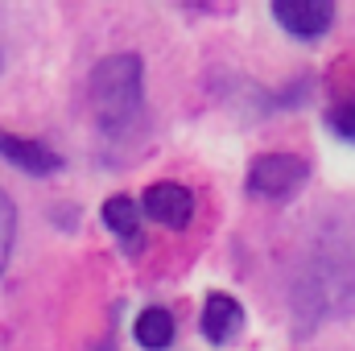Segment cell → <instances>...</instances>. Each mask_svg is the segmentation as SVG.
I'll use <instances>...</instances> for the list:
<instances>
[{
    "label": "cell",
    "mask_w": 355,
    "mask_h": 351,
    "mask_svg": "<svg viewBox=\"0 0 355 351\" xmlns=\"http://www.w3.org/2000/svg\"><path fill=\"white\" fill-rule=\"evenodd\" d=\"M289 310L297 335H314L327 318L355 314V211L327 219L306 244V257L293 268Z\"/></svg>",
    "instance_id": "6da1fadb"
},
{
    "label": "cell",
    "mask_w": 355,
    "mask_h": 351,
    "mask_svg": "<svg viewBox=\"0 0 355 351\" xmlns=\"http://www.w3.org/2000/svg\"><path fill=\"white\" fill-rule=\"evenodd\" d=\"M141 99H145V67L137 54H112L103 58L87 79V103L95 124L116 137L124 132L137 112H141Z\"/></svg>",
    "instance_id": "7a4b0ae2"
},
{
    "label": "cell",
    "mask_w": 355,
    "mask_h": 351,
    "mask_svg": "<svg viewBox=\"0 0 355 351\" xmlns=\"http://www.w3.org/2000/svg\"><path fill=\"white\" fill-rule=\"evenodd\" d=\"M310 182V162L297 157V153H261L252 166H248V194L268 198V203H285L293 198L302 186Z\"/></svg>",
    "instance_id": "3957f363"
},
{
    "label": "cell",
    "mask_w": 355,
    "mask_h": 351,
    "mask_svg": "<svg viewBox=\"0 0 355 351\" xmlns=\"http://www.w3.org/2000/svg\"><path fill=\"white\" fill-rule=\"evenodd\" d=\"M272 21L297 42H318L335 21V4L331 0H277Z\"/></svg>",
    "instance_id": "277c9868"
},
{
    "label": "cell",
    "mask_w": 355,
    "mask_h": 351,
    "mask_svg": "<svg viewBox=\"0 0 355 351\" xmlns=\"http://www.w3.org/2000/svg\"><path fill=\"white\" fill-rule=\"evenodd\" d=\"M137 211H145L153 223L162 228H174L182 232L190 219H194V194L178 182H153L141 198H137Z\"/></svg>",
    "instance_id": "5b68a950"
},
{
    "label": "cell",
    "mask_w": 355,
    "mask_h": 351,
    "mask_svg": "<svg viewBox=\"0 0 355 351\" xmlns=\"http://www.w3.org/2000/svg\"><path fill=\"white\" fill-rule=\"evenodd\" d=\"M198 327H202L207 343L227 348V343L244 331V306H240L232 293L215 289V293H207V302H202V318H198Z\"/></svg>",
    "instance_id": "8992f818"
},
{
    "label": "cell",
    "mask_w": 355,
    "mask_h": 351,
    "mask_svg": "<svg viewBox=\"0 0 355 351\" xmlns=\"http://www.w3.org/2000/svg\"><path fill=\"white\" fill-rule=\"evenodd\" d=\"M0 157L12 162L25 174H58L62 170V157L54 149H46L42 141H25V137H17L8 128H0Z\"/></svg>",
    "instance_id": "52a82bcc"
},
{
    "label": "cell",
    "mask_w": 355,
    "mask_h": 351,
    "mask_svg": "<svg viewBox=\"0 0 355 351\" xmlns=\"http://www.w3.org/2000/svg\"><path fill=\"white\" fill-rule=\"evenodd\" d=\"M103 223H107V232L120 240L124 252H141L145 232H141V211H137V198H132V194H112V198L103 203Z\"/></svg>",
    "instance_id": "ba28073f"
},
{
    "label": "cell",
    "mask_w": 355,
    "mask_h": 351,
    "mask_svg": "<svg viewBox=\"0 0 355 351\" xmlns=\"http://www.w3.org/2000/svg\"><path fill=\"white\" fill-rule=\"evenodd\" d=\"M174 314L170 310H162V306H149V310H141V318H137V343L149 351H166L174 343Z\"/></svg>",
    "instance_id": "9c48e42d"
},
{
    "label": "cell",
    "mask_w": 355,
    "mask_h": 351,
    "mask_svg": "<svg viewBox=\"0 0 355 351\" xmlns=\"http://www.w3.org/2000/svg\"><path fill=\"white\" fill-rule=\"evenodd\" d=\"M12 236H17V207H12V198L0 190V277H4L8 252H12Z\"/></svg>",
    "instance_id": "30bf717a"
},
{
    "label": "cell",
    "mask_w": 355,
    "mask_h": 351,
    "mask_svg": "<svg viewBox=\"0 0 355 351\" xmlns=\"http://www.w3.org/2000/svg\"><path fill=\"white\" fill-rule=\"evenodd\" d=\"M327 124H331V132H335L339 141H352L355 145V99L335 103V108L327 112Z\"/></svg>",
    "instance_id": "8fae6325"
},
{
    "label": "cell",
    "mask_w": 355,
    "mask_h": 351,
    "mask_svg": "<svg viewBox=\"0 0 355 351\" xmlns=\"http://www.w3.org/2000/svg\"><path fill=\"white\" fill-rule=\"evenodd\" d=\"M0 67H4V46H0Z\"/></svg>",
    "instance_id": "7c38bea8"
}]
</instances>
